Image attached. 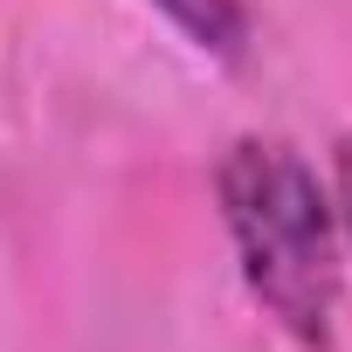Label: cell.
<instances>
[{"instance_id": "cell-3", "label": "cell", "mask_w": 352, "mask_h": 352, "mask_svg": "<svg viewBox=\"0 0 352 352\" xmlns=\"http://www.w3.org/2000/svg\"><path fill=\"white\" fill-rule=\"evenodd\" d=\"M331 214H338V242L352 249V138H338L331 145Z\"/></svg>"}, {"instance_id": "cell-2", "label": "cell", "mask_w": 352, "mask_h": 352, "mask_svg": "<svg viewBox=\"0 0 352 352\" xmlns=\"http://www.w3.org/2000/svg\"><path fill=\"white\" fill-rule=\"evenodd\" d=\"M152 14H166L173 28H180V42L208 63H249L256 49V14H249V0H145Z\"/></svg>"}, {"instance_id": "cell-1", "label": "cell", "mask_w": 352, "mask_h": 352, "mask_svg": "<svg viewBox=\"0 0 352 352\" xmlns=\"http://www.w3.org/2000/svg\"><path fill=\"white\" fill-rule=\"evenodd\" d=\"M214 201L235 249V270L263 318L304 352H331L338 297H345V242L331 214V187L290 138L242 131L214 159Z\"/></svg>"}]
</instances>
